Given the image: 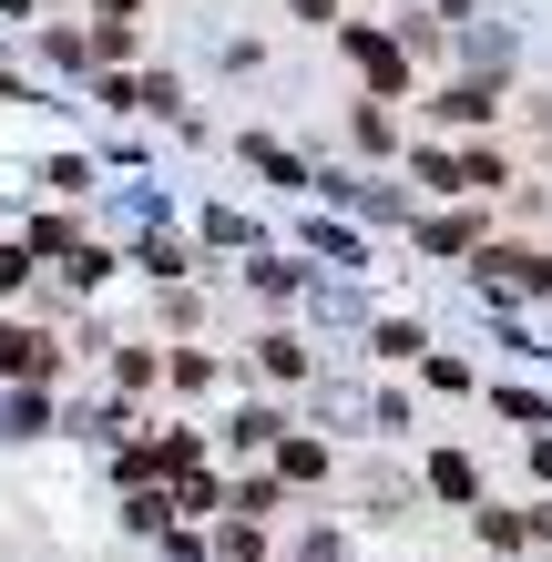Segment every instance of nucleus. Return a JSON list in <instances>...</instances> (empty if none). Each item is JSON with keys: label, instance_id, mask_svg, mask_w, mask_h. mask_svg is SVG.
I'll list each match as a JSON object with an SVG mask.
<instances>
[{"label": "nucleus", "instance_id": "1", "mask_svg": "<svg viewBox=\"0 0 552 562\" xmlns=\"http://www.w3.org/2000/svg\"><path fill=\"white\" fill-rule=\"evenodd\" d=\"M409 175L430 184L440 205H502V194L522 184V175H511V154H502V144H461V154H440V144H430V154H409Z\"/></svg>", "mask_w": 552, "mask_h": 562}, {"label": "nucleus", "instance_id": "2", "mask_svg": "<svg viewBox=\"0 0 552 562\" xmlns=\"http://www.w3.org/2000/svg\"><path fill=\"white\" fill-rule=\"evenodd\" d=\"M471 286L481 296H502V307H522V296H552V256L532 246V236H492L471 256Z\"/></svg>", "mask_w": 552, "mask_h": 562}, {"label": "nucleus", "instance_id": "3", "mask_svg": "<svg viewBox=\"0 0 552 562\" xmlns=\"http://www.w3.org/2000/svg\"><path fill=\"white\" fill-rule=\"evenodd\" d=\"M502 103H511V82H502V72H471V82H440V92H430V113L450 123V134H492Z\"/></svg>", "mask_w": 552, "mask_h": 562}, {"label": "nucleus", "instance_id": "4", "mask_svg": "<svg viewBox=\"0 0 552 562\" xmlns=\"http://www.w3.org/2000/svg\"><path fill=\"white\" fill-rule=\"evenodd\" d=\"M338 52L369 72V92H379V103H399V92H409V52L388 42V31H369V21H338Z\"/></svg>", "mask_w": 552, "mask_h": 562}, {"label": "nucleus", "instance_id": "5", "mask_svg": "<svg viewBox=\"0 0 552 562\" xmlns=\"http://www.w3.org/2000/svg\"><path fill=\"white\" fill-rule=\"evenodd\" d=\"M419 246H430V256H461V267H471V256L492 246V225H481V205H440V215H419Z\"/></svg>", "mask_w": 552, "mask_h": 562}, {"label": "nucleus", "instance_id": "6", "mask_svg": "<svg viewBox=\"0 0 552 562\" xmlns=\"http://www.w3.org/2000/svg\"><path fill=\"white\" fill-rule=\"evenodd\" d=\"M419 481H430V502H450V512H481V502H492L471 450H430V471H419Z\"/></svg>", "mask_w": 552, "mask_h": 562}, {"label": "nucleus", "instance_id": "7", "mask_svg": "<svg viewBox=\"0 0 552 562\" xmlns=\"http://www.w3.org/2000/svg\"><path fill=\"white\" fill-rule=\"evenodd\" d=\"M471 542L492 552V562H522V552H532V512H502V502H481V512H471Z\"/></svg>", "mask_w": 552, "mask_h": 562}, {"label": "nucleus", "instance_id": "8", "mask_svg": "<svg viewBox=\"0 0 552 562\" xmlns=\"http://www.w3.org/2000/svg\"><path fill=\"white\" fill-rule=\"evenodd\" d=\"M328 471H338V450H328V440H307V429H286V440H277V481H297V491H307V481H328Z\"/></svg>", "mask_w": 552, "mask_h": 562}, {"label": "nucleus", "instance_id": "9", "mask_svg": "<svg viewBox=\"0 0 552 562\" xmlns=\"http://www.w3.org/2000/svg\"><path fill=\"white\" fill-rule=\"evenodd\" d=\"M379 358H388V369H419V358H430V327H419V317H379V338H369Z\"/></svg>", "mask_w": 552, "mask_h": 562}, {"label": "nucleus", "instance_id": "10", "mask_svg": "<svg viewBox=\"0 0 552 562\" xmlns=\"http://www.w3.org/2000/svg\"><path fill=\"white\" fill-rule=\"evenodd\" d=\"M0 369H11V379H42V369H52V338H31V327H0Z\"/></svg>", "mask_w": 552, "mask_h": 562}, {"label": "nucleus", "instance_id": "11", "mask_svg": "<svg viewBox=\"0 0 552 562\" xmlns=\"http://www.w3.org/2000/svg\"><path fill=\"white\" fill-rule=\"evenodd\" d=\"M225 440H236V450H277V440H286V409L256 400V409H236V429H225Z\"/></svg>", "mask_w": 552, "mask_h": 562}, {"label": "nucleus", "instance_id": "12", "mask_svg": "<svg viewBox=\"0 0 552 562\" xmlns=\"http://www.w3.org/2000/svg\"><path fill=\"white\" fill-rule=\"evenodd\" d=\"M256 369H267V379H307V338H286V327L256 338Z\"/></svg>", "mask_w": 552, "mask_h": 562}, {"label": "nucleus", "instance_id": "13", "mask_svg": "<svg viewBox=\"0 0 552 562\" xmlns=\"http://www.w3.org/2000/svg\"><path fill=\"white\" fill-rule=\"evenodd\" d=\"M277 502H286V481H277V471H256V481H236V512H246V521H267Z\"/></svg>", "mask_w": 552, "mask_h": 562}, {"label": "nucleus", "instance_id": "14", "mask_svg": "<svg viewBox=\"0 0 552 562\" xmlns=\"http://www.w3.org/2000/svg\"><path fill=\"white\" fill-rule=\"evenodd\" d=\"M492 409H502V419H522V429H542V419H552L542 389H492Z\"/></svg>", "mask_w": 552, "mask_h": 562}, {"label": "nucleus", "instance_id": "15", "mask_svg": "<svg viewBox=\"0 0 552 562\" xmlns=\"http://www.w3.org/2000/svg\"><path fill=\"white\" fill-rule=\"evenodd\" d=\"M419 379H430V389H450V400H461V389H471V358H450V348H430V358H419Z\"/></svg>", "mask_w": 552, "mask_h": 562}, {"label": "nucleus", "instance_id": "16", "mask_svg": "<svg viewBox=\"0 0 552 562\" xmlns=\"http://www.w3.org/2000/svg\"><path fill=\"white\" fill-rule=\"evenodd\" d=\"M359 144H369V154H388V144H399V123H388V103H359Z\"/></svg>", "mask_w": 552, "mask_h": 562}, {"label": "nucleus", "instance_id": "17", "mask_svg": "<svg viewBox=\"0 0 552 562\" xmlns=\"http://www.w3.org/2000/svg\"><path fill=\"white\" fill-rule=\"evenodd\" d=\"M21 277H31V256H21V246H0V296H11Z\"/></svg>", "mask_w": 552, "mask_h": 562}, {"label": "nucleus", "instance_id": "18", "mask_svg": "<svg viewBox=\"0 0 552 562\" xmlns=\"http://www.w3.org/2000/svg\"><path fill=\"white\" fill-rule=\"evenodd\" d=\"M532 481L552 491V429H532Z\"/></svg>", "mask_w": 552, "mask_h": 562}, {"label": "nucleus", "instance_id": "19", "mask_svg": "<svg viewBox=\"0 0 552 562\" xmlns=\"http://www.w3.org/2000/svg\"><path fill=\"white\" fill-rule=\"evenodd\" d=\"M532 552H552V491L532 502Z\"/></svg>", "mask_w": 552, "mask_h": 562}, {"label": "nucleus", "instance_id": "20", "mask_svg": "<svg viewBox=\"0 0 552 562\" xmlns=\"http://www.w3.org/2000/svg\"><path fill=\"white\" fill-rule=\"evenodd\" d=\"M522 562H552V552H522Z\"/></svg>", "mask_w": 552, "mask_h": 562}]
</instances>
